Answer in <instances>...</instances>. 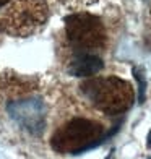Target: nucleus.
I'll return each instance as SVG.
<instances>
[{"mask_svg": "<svg viewBox=\"0 0 151 159\" xmlns=\"http://www.w3.org/2000/svg\"><path fill=\"white\" fill-rule=\"evenodd\" d=\"M104 140V127L86 117H75L54 132L50 144L55 151L65 154H78L99 144Z\"/></svg>", "mask_w": 151, "mask_h": 159, "instance_id": "f257e3e1", "label": "nucleus"}, {"mask_svg": "<svg viewBox=\"0 0 151 159\" xmlns=\"http://www.w3.org/2000/svg\"><path fill=\"white\" fill-rule=\"evenodd\" d=\"M46 0H10L0 15V31L16 38L36 33L47 21Z\"/></svg>", "mask_w": 151, "mask_h": 159, "instance_id": "f03ea898", "label": "nucleus"}, {"mask_svg": "<svg viewBox=\"0 0 151 159\" xmlns=\"http://www.w3.org/2000/svg\"><path fill=\"white\" fill-rule=\"evenodd\" d=\"M83 91L99 111L109 115L125 112L135 101L132 84L116 76L89 80L83 84Z\"/></svg>", "mask_w": 151, "mask_h": 159, "instance_id": "7ed1b4c3", "label": "nucleus"}, {"mask_svg": "<svg viewBox=\"0 0 151 159\" xmlns=\"http://www.w3.org/2000/svg\"><path fill=\"white\" fill-rule=\"evenodd\" d=\"M65 31L68 41L83 54L103 49L106 44V30L98 16L89 13H75L65 18Z\"/></svg>", "mask_w": 151, "mask_h": 159, "instance_id": "20e7f679", "label": "nucleus"}, {"mask_svg": "<svg viewBox=\"0 0 151 159\" xmlns=\"http://www.w3.org/2000/svg\"><path fill=\"white\" fill-rule=\"evenodd\" d=\"M103 60L94 54H81L70 63L68 71L73 76H93L103 68Z\"/></svg>", "mask_w": 151, "mask_h": 159, "instance_id": "39448f33", "label": "nucleus"}, {"mask_svg": "<svg viewBox=\"0 0 151 159\" xmlns=\"http://www.w3.org/2000/svg\"><path fill=\"white\" fill-rule=\"evenodd\" d=\"M3 88L5 91L11 96H23L25 93H30L34 88V83L31 80H23V78H5L3 80Z\"/></svg>", "mask_w": 151, "mask_h": 159, "instance_id": "423d86ee", "label": "nucleus"}, {"mask_svg": "<svg viewBox=\"0 0 151 159\" xmlns=\"http://www.w3.org/2000/svg\"><path fill=\"white\" fill-rule=\"evenodd\" d=\"M59 2L63 5V7H67V8H85V7H88V5H93V3H96L98 0H59Z\"/></svg>", "mask_w": 151, "mask_h": 159, "instance_id": "0eeeda50", "label": "nucleus"}, {"mask_svg": "<svg viewBox=\"0 0 151 159\" xmlns=\"http://www.w3.org/2000/svg\"><path fill=\"white\" fill-rule=\"evenodd\" d=\"M135 76H136L138 84H140V101H143V94H145V81H143V76L140 75V70H135Z\"/></svg>", "mask_w": 151, "mask_h": 159, "instance_id": "6e6552de", "label": "nucleus"}, {"mask_svg": "<svg viewBox=\"0 0 151 159\" xmlns=\"http://www.w3.org/2000/svg\"><path fill=\"white\" fill-rule=\"evenodd\" d=\"M148 148H151V130H149V133H148Z\"/></svg>", "mask_w": 151, "mask_h": 159, "instance_id": "1a4fd4ad", "label": "nucleus"}, {"mask_svg": "<svg viewBox=\"0 0 151 159\" xmlns=\"http://www.w3.org/2000/svg\"><path fill=\"white\" fill-rule=\"evenodd\" d=\"M10 2V0H0V7H3L5 3H8Z\"/></svg>", "mask_w": 151, "mask_h": 159, "instance_id": "9d476101", "label": "nucleus"}, {"mask_svg": "<svg viewBox=\"0 0 151 159\" xmlns=\"http://www.w3.org/2000/svg\"><path fill=\"white\" fill-rule=\"evenodd\" d=\"M149 2H151V0H149Z\"/></svg>", "mask_w": 151, "mask_h": 159, "instance_id": "9b49d317", "label": "nucleus"}]
</instances>
